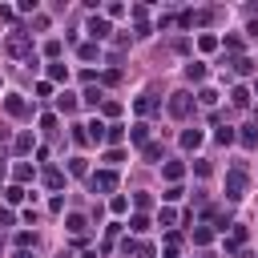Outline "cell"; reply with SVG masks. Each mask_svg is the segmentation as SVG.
<instances>
[{"instance_id":"1","label":"cell","mask_w":258,"mask_h":258,"mask_svg":"<svg viewBox=\"0 0 258 258\" xmlns=\"http://www.w3.org/2000/svg\"><path fill=\"white\" fill-rule=\"evenodd\" d=\"M226 198H246V170L234 166L230 178H226Z\"/></svg>"},{"instance_id":"2","label":"cell","mask_w":258,"mask_h":258,"mask_svg":"<svg viewBox=\"0 0 258 258\" xmlns=\"http://www.w3.org/2000/svg\"><path fill=\"white\" fill-rule=\"evenodd\" d=\"M190 109H194V97H190V93H174V97H170V113H174L178 121H186Z\"/></svg>"},{"instance_id":"3","label":"cell","mask_w":258,"mask_h":258,"mask_svg":"<svg viewBox=\"0 0 258 258\" xmlns=\"http://www.w3.org/2000/svg\"><path fill=\"white\" fill-rule=\"evenodd\" d=\"M89 186L101 190V194H109V190H117V174H113V170H97V174L89 178Z\"/></svg>"},{"instance_id":"4","label":"cell","mask_w":258,"mask_h":258,"mask_svg":"<svg viewBox=\"0 0 258 258\" xmlns=\"http://www.w3.org/2000/svg\"><path fill=\"white\" fill-rule=\"evenodd\" d=\"M8 53H12V57H28V53H32V45H28L24 32H12V37H8Z\"/></svg>"},{"instance_id":"5","label":"cell","mask_w":258,"mask_h":258,"mask_svg":"<svg viewBox=\"0 0 258 258\" xmlns=\"http://www.w3.org/2000/svg\"><path fill=\"white\" fill-rule=\"evenodd\" d=\"M4 109H8L12 117H24V113H28V105L20 101V97H16V93H8V97H4Z\"/></svg>"},{"instance_id":"6","label":"cell","mask_w":258,"mask_h":258,"mask_svg":"<svg viewBox=\"0 0 258 258\" xmlns=\"http://www.w3.org/2000/svg\"><path fill=\"white\" fill-rule=\"evenodd\" d=\"M89 32H93L97 41H105V37H109V20H105V16H93V20H89Z\"/></svg>"},{"instance_id":"7","label":"cell","mask_w":258,"mask_h":258,"mask_svg":"<svg viewBox=\"0 0 258 258\" xmlns=\"http://www.w3.org/2000/svg\"><path fill=\"white\" fill-rule=\"evenodd\" d=\"M129 141H137V145H149V125H145V121H137L133 129H129Z\"/></svg>"},{"instance_id":"8","label":"cell","mask_w":258,"mask_h":258,"mask_svg":"<svg viewBox=\"0 0 258 258\" xmlns=\"http://www.w3.org/2000/svg\"><path fill=\"white\" fill-rule=\"evenodd\" d=\"M133 109H137V113H153V109H157V97H153V93H141L137 101H133Z\"/></svg>"},{"instance_id":"9","label":"cell","mask_w":258,"mask_h":258,"mask_svg":"<svg viewBox=\"0 0 258 258\" xmlns=\"http://www.w3.org/2000/svg\"><path fill=\"white\" fill-rule=\"evenodd\" d=\"M182 145H186V149H198V145H202V129H186V133H182Z\"/></svg>"},{"instance_id":"10","label":"cell","mask_w":258,"mask_h":258,"mask_svg":"<svg viewBox=\"0 0 258 258\" xmlns=\"http://www.w3.org/2000/svg\"><path fill=\"white\" fill-rule=\"evenodd\" d=\"M129 230H133V234H145V230H149V218H145V214H133V218H129Z\"/></svg>"},{"instance_id":"11","label":"cell","mask_w":258,"mask_h":258,"mask_svg":"<svg viewBox=\"0 0 258 258\" xmlns=\"http://www.w3.org/2000/svg\"><path fill=\"white\" fill-rule=\"evenodd\" d=\"M186 77H190V81H202V77H206V64H202V61L186 64Z\"/></svg>"},{"instance_id":"12","label":"cell","mask_w":258,"mask_h":258,"mask_svg":"<svg viewBox=\"0 0 258 258\" xmlns=\"http://www.w3.org/2000/svg\"><path fill=\"white\" fill-rule=\"evenodd\" d=\"M45 186H49V190H61V186H64V174H61V170H49V174H45Z\"/></svg>"},{"instance_id":"13","label":"cell","mask_w":258,"mask_h":258,"mask_svg":"<svg viewBox=\"0 0 258 258\" xmlns=\"http://www.w3.org/2000/svg\"><path fill=\"white\" fill-rule=\"evenodd\" d=\"M230 101H234V105H238V109H246V105H250V93H246V89H242V85H238V89H234V93H230Z\"/></svg>"},{"instance_id":"14","label":"cell","mask_w":258,"mask_h":258,"mask_svg":"<svg viewBox=\"0 0 258 258\" xmlns=\"http://www.w3.org/2000/svg\"><path fill=\"white\" fill-rule=\"evenodd\" d=\"M161 174H166L170 182H178V178H182L186 170H182V161H166V170H161Z\"/></svg>"},{"instance_id":"15","label":"cell","mask_w":258,"mask_h":258,"mask_svg":"<svg viewBox=\"0 0 258 258\" xmlns=\"http://www.w3.org/2000/svg\"><path fill=\"white\" fill-rule=\"evenodd\" d=\"M246 242V230H242V226H234V234H230V242H226V250H238Z\"/></svg>"},{"instance_id":"16","label":"cell","mask_w":258,"mask_h":258,"mask_svg":"<svg viewBox=\"0 0 258 258\" xmlns=\"http://www.w3.org/2000/svg\"><path fill=\"white\" fill-rule=\"evenodd\" d=\"M57 105H61V113H73V109H77V97H73V93H61Z\"/></svg>"},{"instance_id":"17","label":"cell","mask_w":258,"mask_h":258,"mask_svg":"<svg viewBox=\"0 0 258 258\" xmlns=\"http://www.w3.org/2000/svg\"><path fill=\"white\" fill-rule=\"evenodd\" d=\"M85 129H89V137H93V141H105V125H101V121H89Z\"/></svg>"},{"instance_id":"18","label":"cell","mask_w":258,"mask_h":258,"mask_svg":"<svg viewBox=\"0 0 258 258\" xmlns=\"http://www.w3.org/2000/svg\"><path fill=\"white\" fill-rule=\"evenodd\" d=\"M4 198H8L12 206H20V202H24V190H20V186H8V190H4Z\"/></svg>"},{"instance_id":"19","label":"cell","mask_w":258,"mask_h":258,"mask_svg":"<svg viewBox=\"0 0 258 258\" xmlns=\"http://www.w3.org/2000/svg\"><path fill=\"white\" fill-rule=\"evenodd\" d=\"M64 226H69L73 234H85V218H81V214H69V222H64Z\"/></svg>"},{"instance_id":"20","label":"cell","mask_w":258,"mask_h":258,"mask_svg":"<svg viewBox=\"0 0 258 258\" xmlns=\"http://www.w3.org/2000/svg\"><path fill=\"white\" fill-rule=\"evenodd\" d=\"M157 157H166V149H161L157 141H149V145H145V161H157Z\"/></svg>"},{"instance_id":"21","label":"cell","mask_w":258,"mask_h":258,"mask_svg":"<svg viewBox=\"0 0 258 258\" xmlns=\"http://www.w3.org/2000/svg\"><path fill=\"white\" fill-rule=\"evenodd\" d=\"M49 77L53 81H69V69H64V64H49Z\"/></svg>"},{"instance_id":"22","label":"cell","mask_w":258,"mask_h":258,"mask_svg":"<svg viewBox=\"0 0 258 258\" xmlns=\"http://www.w3.org/2000/svg\"><path fill=\"white\" fill-rule=\"evenodd\" d=\"M242 145H258V129H254V125L242 129Z\"/></svg>"},{"instance_id":"23","label":"cell","mask_w":258,"mask_h":258,"mask_svg":"<svg viewBox=\"0 0 258 258\" xmlns=\"http://www.w3.org/2000/svg\"><path fill=\"white\" fill-rule=\"evenodd\" d=\"M28 149H32V133H20L16 137V153H28Z\"/></svg>"},{"instance_id":"24","label":"cell","mask_w":258,"mask_h":258,"mask_svg":"<svg viewBox=\"0 0 258 258\" xmlns=\"http://www.w3.org/2000/svg\"><path fill=\"white\" fill-rule=\"evenodd\" d=\"M121 137H125L121 125H109V129H105V141H121Z\"/></svg>"},{"instance_id":"25","label":"cell","mask_w":258,"mask_h":258,"mask_svg":"<svg viewBox=\"0 0 258 258\" xmlns=\"http://www.w3.org/2000/svg\"><path fill=\"white\" fill-rule=\"evenodd\" d=\"M218 141H222V145H230V141H234V129H230V125H222V129H218Z\"/></svg>"},{"instance_id":"26","label":"cell","mask_w":258,"mask_h":258,"mask_svg":"<svg viewBox=\"0 0 258 258\" xmlns=\"http://www.w3.org/2000/svg\"><path fill=\"white\" fill-rule=\"evenodd\" d=\"M198 101H202V105H214V101H218V93H214V89H202V93H198Z\"/></svg>"},{"instance_id":"27","label":"cell","mask_w":258,"mask_h":258,"mask_svg":"<svg viewBox=\"0 0 258 258\" xmlns=\"http://www.w3.org/2000/svg\"><path fill=\"white\" fill-rule=\"evenodd\" d=\"M69 174H77V178L85 174V157H73V161H69Z\"/></svg>"},{"instance_id":"28","label":"cell","mask_w":258,"mask_h":258,"mask_svg":"<svg viewBox=\"0 0 258 258\" xmlns=\"http://www.w3.org/2000/svg\"><path fill=\"white\" fill-rule=\"evenodd\" d=\"M12 174H16V182H28V178H32V166H16Z\"/></svg>"},{"instance_id":"29","label":"cell","mask_w":258,"mask_h":258,"mask_svg":"<svg viewBox=\"0 0 258 258\" xmlns=\"http://www.w3.org/2000/svg\"><path fill=\"white\" fill-rule=\"evenodd\" d=\"M234 69H238V73H250V69H254V61H246V57H238V61H234Z\"/></svg>"},{"instance_id":"30","label":"cell","mask_w":258,"mask_h":258,"mask_svg":"<svg viewBox=\"0 0 258 258\" xmlns=\"http://www.w3.org/2000/svg\"><path fill=\"white\" fill-rule=\"evenodd\" d=\"M97 57V45H81V61H93Z\"/></svg>"},{"instance_id":"31","label":"cell","mask_w":258,"mask_h":258,"mask_svg":"<svg viewBox=\"0 0 258 258\" xmlns=\"http://www.w3.org/2000/svg\"><path fill=\"white\" fill-rule=\"evenodd\" d=\"M16 258H32V254H28V250H20V254H16Z\"/></svg>"}]
</instances>
